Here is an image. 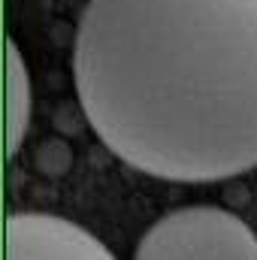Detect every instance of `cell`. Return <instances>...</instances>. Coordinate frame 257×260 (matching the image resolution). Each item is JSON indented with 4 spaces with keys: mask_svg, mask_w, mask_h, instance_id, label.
Segmentation results:
<instances>
[{
    "mask_svg": "<svg viewBox=\"0 0 257 260\" xmlns=\"http://www.w3.org/2000/svg\"><path fill=\"white\" fill-rule=\"evenodd\" d=\"M73 76L94 133L145 176L257 167V0H88Z\"/></svg>",
    "mask_w": 257,
    "mask_h": 260,
    "instance_id": "1",
    "label": "cell"
},
{
    "mask_svg": "<svg viewBox=\"0 0 257 260\" xmlns=\"http://www.w3.org/2000/svg\"><path fill=\"white\" fill-rule=\"evenodd\" d=\"M133 260H257V236L227 209L185 206L145 230Z\"/></svg>",
    "mask_w": 257,
    "mask_h": 260,
    "instance_id": "2",
    "label": "cell"
},
{
    "mask_svg": "<svg viewBox=\"0 0 257 260\" xmlns=\"http://www.w3.org/2000/svg\"><path fill=\"white\" fill-rule=\"evenodd\" d=\"M6 260H115L85 227L49 212H18L6 221Z\"/></svg>",
    "mask_w": 257,
    "mask_h": 260,
    "instance_id": "3",
    "label": "cell"
},
{
    "mask_svg": "<svg viewBox=\"0 0 257 260\" xmlns=\"http://www.w3.org/2000/svg\"><path fill=\"white\" fill-rule=\"evenodd\" d=\"M3 121H6V157H12L30 127V109H34V94H30V73L18 52V46L9 40L6 43V79H3Z\"/></svg>",
    "mask_w": 257,
    "mask_h": 260,
    "instance_id": "4",
    "label": "cell"
}]
</instances>
